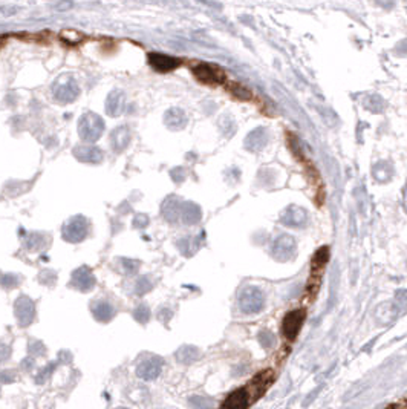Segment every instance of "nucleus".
I'll return each instance as SVG.
<instances>
[{
  "mask_svg": "<svg viewBox=\"0 0 407 409\" xmlns=\"http://www.w3.org/2000/svg\"><path fill=\"white\" fill-rule=\"evenodd\" d=\"M104 132V121L100 115L94 112H86L81 115L78 121V133L81 140L86 143H94L97 141Z\"/></svg>",
  "mask_w": 407,
  "mask_h": 409,
  "instance_id": "f257e3e1",
  "label": "nucleus"
},
{
  "mask_svg": "<svg viewBox=\"0 0 407 409\" xmlns=\"http://www.w3.org/2000/svg\"><path fill=\"white\" fill-rule=\"evenodd\" d=\"M52 94H54V98L58 103L66 105V103L73 101L80 95V88H78V83H77L72 75L64 74L54 83Z\"/></svg>",
  "mask_w": 407,
  "mask_h": 409,
  "instance_id": "f03ea898",
  "label": "nucleus"
},
{
  "mask_svg": "<svg viewBox=\"0 0 407 409\" xmlns=\"http://www.w3.org/2000/svg\"><path fill=\"white\" fill-rule=\"evenodd\" d=\"M88 231H89V221L81 215L72 216L63 225V237L72 244L83 241L88 236Z\"/></svg>",
  "mask_w": 407,
  "mask_h": 409,
  "instance_id": "7ed1b4c3",
  "label": "nucleus"
},
{
  "mask_svg": "<svg viewBox=\"0 0 407 409\" xmlns=\"http://www.w3.org/2000/svg\"><path fill=\"white\" fill-rule=\"evenodd\" d=\"M265 305V296L257 287H247L239 296V306L243 313L256 314Z\"/></svg>",
  "mask_w": 407,
  "mask_h": 409,
  "instance_id": "20e7f679",
  "label": "nucleus"
},
{
  "mask_svg": "<svg viewBox=\"0 0 407 409\" xmlns=\"http://www.w3.org/2000/svg\"><path fill=\"white\" fill-rule=\"evenodd\" d=\"M193 74L205 85H220L225 81V72L211 63H198L193 66Z\"/></svg>",
  "mask_w": 407,
  "mask_h": 409,
  "instance_id": "39448f33",
  "label": "nucleus"
},
{
  "mask_svg": "<svg viewBox=\"0 0 407 409\" xmlns=\"http://www.w3.org/2000/svg\"><path fill=\"white\" fill-rule=\"evenodd\" d=\"M295 250H297L295 241L292 236H288V234L279 236L271 247V253L277 261H289L291 258H294Z\"/></svg>",
  "mask_w": 407,
  "mask_h": 409,
  "instance_id": "423d86ee",
  "label": "nucleus"
},
{
  "mask_svg": "<svg viewBox=\"0 0 407 409\" xmlns=\"http://www.w3.org/2000/svg\"><path fill=\"white\" fill-rule=\"evenodd\" d=\"M305 310H292L289 311L285 317H283V323H282V331L283 336L289 340L295 339V336L299 334L302 325L305 322Z\"/></svg>",
  "mask_w": 407,
  "mask_h": 409,
  "instance_id": "0eeeda50",
  "label": "nucleus"
},
{
  "mask_svg": "<svg viewBox=\"0 0 407 409\" xmlns=\"http://www.w3.org/2000/svg\"><path fill=\"white\" fill-rule=\"evenodd\" d=\"M14 310L20 326H28L29 323H32L35 317V305L29 297L26 296L19 297L14 303Z\"/></svg>",
  "mask_w": 407,
  "mask_h": 409,
  "instance_id": "6e6552de",
  "label": "nucleus"
},
{
  "mask_svg": "<svg viewBox=\"0 0 407 409\" xmlns=\"http://www.w3.org/2000/svg\"><path fill=\"white\" fill-rule=\"evenodd\" d=\"M162 369V359L152 356L149 359H144L136 366V376L142 380H153L161 374Z\"/></svg>",
  "mask_w": 407,
  "mask_h": 409,
  "instance_id": "1a4fd4ad",
  "label": "nucleus"
},
{
  "mask_svg": "<svg viewBox=\"0 0 407 409\" xmlns=\"http://www.w3.org/2000/svg\"><path fill=\"white\" fill-rule=\"evenodd\" d=\"M95 278L88 267H81L75 270L70 276V285L80 291H91L95 287Z\"/></svg>",
  "mask_w": 407,
  "mask_h": 409,
  "instance_id": "9d476101",
  "label": "nucleus"
},
{
  "mask_svg": "<svg viewBox=\"0 0 407 409\" xmlns=\"http://www.w3.org/2000/svg\"><path fill=\"white\" fill-rule=\"evenodd\" d=\"M308 221V212L297 206L288 207L282 215V224H285L286 227H305Z\"/></svg>",
  "mask_w": 407,
  "mask_h": 409,
  "instance_id": "9b49d317",
  "label": "nucleus"
},
{
  "mask_svg": "<svg viewBox=\"0 0 407 409\" xmlns=\"http://www.w3.org/2000/svg\"><path fill=\"white\" fill-rule=\"evenodd\" d=\"M253 401V395L248 388L234 391L222 404V409H245Z\"/></svg>",
  "mask_w": 407,
  "mask_h": 409,
  "instance_id": "f8f14e48",
  "label": "nucleus"
},
{
  "mask_svg": "<svg viewBox=\"0 0 407 409\" xmlns=\"http://www.w3.org/2000/svg\"><path fill=\"white\" fill-rule=\"evenodd\" d=\"M149 63L159 72H169L176 69L181 64L179 58L166 55V54H158V52H150L149 54Z\"/></svg>",
  "mask_w": 407,
  "mask_h": 409,
  "instance_id": "ddd939ff",
  "label": "nucleus"
},
{
  "mask_svg": "<svg viewBox=\"0 0 407 409\" xmlns=\"http://www.w3.org/2000/svg\"><path fill=\"white\" fill-rule=\"evenodd\" d=\"M73 156L83 162H100L103 159V152L94 146H77L73 149Z\"/></svg>",
  "mask_w": 407,
  "mask_h": 409,
  "instance_id": "4468645a",
  "label": "nucleus"
},
{
  "mask_svg": "<svg viewBox=\"0 0 407 409\" xmlns=\"http://www.w3.org/2000/svg\"><path fill=\"white\" fill-rule=\"evenodd\" d=\"M126 108V95L121 91H112L106 100V112L110 117H118L124 112Z\"/></svg>",
  "mask_w": 407,
  "mask_h": 409,
  "instance_id": "2eb2a0df",
  "label": "nucleus"
},
{
  "mask_svg": "<svg viewBox=\"0 0 407 409\" xmlns=\"http://www.w3.org/2000/svg\"><path fill=\"white\" fill-rule=\"evenodd\" d=\"M267 143H268V132H267V129H264V127H257V129H254V130L250 132L248 137L245 138V146H247V149L251 150V152H257V150H261L262 147L267 146Z\"/></svg>",
  "mask_w": 407,
  "mask_h": 409,
  "instance_id": "dca6fc26",
  "label": "nucleus"
},
{
  "mask_svg": "<svg viewBox=\"0 0 407 409\" xmlns=\"http://www.w3.org/2000/svg\"><path fill=\"white\" fill-rule=\"evenodd\" d=\"M164 123L169 129L172 130H181L186 127L187 124V115L182 109H178V108H173V109H169L164 115Z\"/></svg>",
  "mask_w": 407,
  "mask_h": 409,
  "instance_id": "f3484780",
  "label": "nucleus"
},
{
  "mask_svg": "<svg viewBox=\"0 0 407 409\" xmlns=\"http://www.w3.org/2000/svg\"><path fill=\"white\" fill-rule=\"evenodd\" d=\"M130 140H132V133H130L129 127H126V126L117 127V129L110 133V144H112V147H114L117 152L124 150V149L129 146Z\"/></svg>",
  "mask_w": 407,
  "mask_h": 409,
  "instance_id": "a211bd4d",
  "label": "nucleus"
},
{
  "mask_svg": "<svg viewBox=\"0 0 407 409\" xmlns=\"http://www.w3.org/2000/svg\"><path fill=\"white\" fill-rule=\"evenodd\" d=\"M92 313L94 317L100 322H109L115 316V308L112 303L106 300H97L92 303Z\"/></svg>",
  "mask_w": 407,
  "mask_h": 409,
  "instance_id": "6ab92c4d",
  "label": "nucleus"
},
{
  "mask_svg": "<svg viewBox=\"0 0 407 409\" xmlns=\"http://www.w3.org/2000/svg\"><path fill=\"white\" fill-rule=\"evenodd\" d=\"M181 206L182 202L176 196H169L164 204H162V215L169 221H176L181 216Z\"/></svg>",
  "mask_w": 407,
  "mask_h": 409,
  "instance_id": "aec40b11",
  "label": "nucleus"
},
{
  "mask_svg": "<svg viewBox=\"0 0 407 409\" xmlns=\"http://www.w3.org/2000/svg\"><path fill=\"white\" fill-rule=\"evenodd\" d=\"M181 219L184 224H196L201 219V209L195 202H182L181 206Z\"/></svg>",
  "mask_w": 407,
  "mask_h": 409,
  "instance_id": "412c9836",
  "label": "nucleus"
},
{
  "mask_svg": "<svg viewBox=\"0 0 407 409\" xmlns=\"http://www.w3.org/2000/svg\"><path fill=\"white\" fill-rule=\"evenodd\" d=\"M395 306H396V305L389 303V302L381 303V305L377 308V311H375V317H377V320H378L380 323H389V322H392V320L395 319V316H396V308H395Z\"/></svg>",
  "mask_w": 407,
  "mask_h": 409,
  "instance_id": "4be33fe9",
  "label": "nucleus"
},
{
  "mask_svg": "<svg viewBox=\"0 0 407 409\" xmlns=\"http://www.w3.org/2000/svg\"><path fill=\"white\" fill-rule=\"evenodd\" d=\"M176 359H178V362H181V363L190 365V363H193V362H196V360L199 359V350L195 348V347H190V345L182 347L181 350H178V353H176Z\"/></svg>",
  "mask_w": 407,
  "mask_h": 409,
  "instance_id": "5701e85b",
  "label": "nucleus"
},
{
  "mask_svg": "<svg viewBox=\"0 0 407 409\" xmlns=\"http://www.w3.org/2000/svg\"><path fill=\"white\" fill-rule=\"evenodd\" d=\"M60 39H61V42L66 43L67 46H75V45H78L80 42H83V40H85V36H83V34H80V32H77V31H72V29H64V31H61Z\"/></svg>",
  "mask_w": 407,
  "mask_h": 409,
  "instance_id": "b1692460",
  "label": "nucleus"
},
{
  "mask_svg": "<svg viewBox=\"0 0 407 409\" xmlns=\"http://www.w3.org/2000/svg\"><path fill=\"white\" fill-rule=\"evenodd\" d=\"M26 247L29 250H42L46 247V237L40 233H32L26 241Z\"/></svg>",
  "mask_w": 407,
  "mask_h": 409,
  "instance_id": "393cba45",
  "label": "nucleus"
},
{
  "mask_svg": "<svg viewBox=\"0 0 407 409\" xmlns=\"http://www.w3.org/2000/svg\"><path fill=\"white\" fill-rule=\"evenodd\" d=\"M139 268V261H133L129 258H121L120 261V271L124 275H135Z\"/></svg>",
  "mask_w": 407,
  "mask_h": 409,
  "instance_id": "a878e982",
  "label": "nucleus"
},
{
  "mask_svg": "<svg viewBox=\"0 0 407 409\" xmlns=\"http://www.w3.org/2000/svg\"><path fill=\"white\" fill-rule=\"evenodd\" d=\"M189 403L195 409H208L213 406V400L210 397H205V395H193V397H190Z\"/></svg>",
  "mask_w": 407,
  "mask_h": 409,
  "instance_id": "bb28decb",
  "label": "nucleus"
},
{
  "mask_svg": "<svg viewBox=\"0 0 407 409\" xmlns=\"http://www.w3.org/2000/svg\"><path fill=\"white\" fill-rule=\"evenodd\" d=\"M364 106L372 112H381L383 108H384V103L378 95H371V97H367L364 100Z\"/></svg>",
  "mask_w": 407,
  "mask_h": 409,
  "instance_id": "cd10ccee",
  "label": "nucleus"
},
{
  "mask_svg": "<svg viewBox=\"0 0 407 409\" xmlns=\"http://www.w3.org/2000/svg\"><path fill=\"white\" fill-rule=\"evenodd\" d=\"M328 258H329V249H328V247L320 249V250L314 255V258H312V267H314V268H315V267H321L323 264H326Z\"/></svg>",
  "mask_w": 407,
  "mask_h": 409,
  "instance_id": "c85d7f7f",
  "label": "nucleus"
},
{
  "mask_svg": "<svg viewBox=\"0 0 407 409\" xmlns=\"http://www.w3.org/2000/svg\"><path fill=\"white\" fill-rule=\"evenodd\" d=\"M150 290H152V282H150L145 276L139 278V279L135 282V293H136L138 296H142V294H145V293L150 291Z\"/></svg>",
  "mask_w": 407,
  "mask_h": 409,
  "instance_id": "c756f323",
  "label": "nucleus"
},
{
  "mask_svg": "<svg viewBox=\"0 0 407 409\" xmlns=\"http://www.w3.org/2000/svg\"><path fill=\"white\" fill-rule=\"evenodd\" d=\"M133 317L136 319V322L139 323H145L150 319V310L147 305H139L135 311H133Z\"/></svg>",
  "mask_w": 407,
  "mask_h": 409,
  "instance_id": "7c9ffc66",
  "label": "nucleus"
},
{
  "mask_svg": "<svg viewBox=\"0 0 407 409\" xmlns=\"http://www.w3.org/2000/svg\"><path fill=\"white\" fill-rule=\"evenodd\" d=\"M259 340H261V344H262L264 348H271L274 345V342H276L274 336L270 331H262L259 334Z\"/></svg>",
  "mask_w": 407,
  "mask_h": 409,
  "instance_id": "2f4dec72",
  "label": "nucleus"
},
{
  "mask_svg": "<svg viewBox=\"0 0 407 409\" xmlns=\"http://www.w3.org/2000/svg\"><path fill=\"white\" fill-rule=\"evenodd\" d=\"M233 88H231V92L237 97V98H242V100H248L250 98V92L243 88V86H240V85H231Z\"/></svg>",
  "mask_w": 407,
  "mask_h": 409,
  "instance_id": "473e14b6",
  "label": "nucleus"
},
{
  "mask_svg": "<svg viewBox=\"0 0 407 409\" xmlns=\"http://www.w3.org/2000/svg\"><path fill=\"white\" fill-rule=\"evenodd\" d=\"M395 302L398 306L401 308H407V290H399L396 294H395Z\"/></svg>",
  "mask_w": 407,
  "mask_h": 409,
  "instance_id": "72a5a7b5",
  "label": "nucleus"
},
{
  "mask_svg": "<svg viewBox=\"0 0 407 409\" xmlns=\"http://www.w3.org/2000/svg\"><path fill=\"white\" fill-rule=\"evenodd\" d=\"M19 282H17V279H16V276L14 275H5L2 279H0V285H4V287H7V288H13V287H16Z\"/></svg>",
  "mask_w": 407,
  "mask_h": 409,
  "instance_id": "f704fd0d",
  "label": "nucleus"
},
{
  "mask_svg": "<svg viewBox=\"0 0 407 409\" xmlns=\"http://www.w3.org/2000/svg\"><path fill=\"white\" fill-rule=\"evenodd\" d=\"M55 368V363H49V366H46V368H43L39 374H37V377H35V380H37V383H43L45 382V379L52 372V369Z\"/></svg>",
  "mask_w": 407,
  "mask_h": 409,
  "instance_id": "c9c22d12",
  "label": "nucleus"
},
{
  "mask_svg": "<svg viewBox=\"0 0 407 409\" xmlns=\"http://www.w3.org/2000/svg\"><path fill=\"white\" fill-rule=\"evenodd\" d=\"M149 224V218L145 215H136L133 219V227L135 228H144Z\"/></svg>",
  "mask_w": 407,
  "mask_h": 409,
  "instance_id": "e433bc0d",
  "label": "nucleus"
},
{
  "mask_svg": "<svg viewBox=\"0 0 407 409\" xmlns=\"http://www.w3.org/2000/svg\"><path fill=\"white\" fill-rule=\"evenodd\" d=\"M11 356V348L7 345V344H2L0 342V363L8 360V357Z\"/></svg>",
  "mask_w": 407,
  "mask_h": 409,
  "instance_id": "4c0bfd02",
  "label": "nucleus"
},
{
  "mask_svg": "<svg viewBox=\"0 0 407 409\" xmlns=\"http://www.w3.org/2000/svg\"><path fill=\"white\" fill-rule=\"evenodd\" d=\"M170 175H172V178H173V181L175 183H182L184 180H186V171L184 169H173L172 172H170Z\"/></svg>",
  "mask_w": 407,
  "mask_h": 409,
  "instance_id": "58836bf2",
  "label": "nucleus"
},
{
  "mask_svg": "<svg viewBox=\"0 0 407 409\" xmlns=\"http://www.w3.org/2000/svg\"><path fill=\"white\" fill-rule=\"evenodd\" d=\"M29 351L32 353V354H35V356H42V354H45V347H43V344H40V342H32L31 345H29Z\"/></svg>",
  "mask_w": 407,
  "mask_h": 409,
  "instance_id": "ea45409f",
  "label": "nucleus"
},
{
  "mask_svg": "<svg viewBox=\"0 0 407 409\" xmlns=\"http://www.w3.org/2000/svg\"><path fill=\"white\" fill-rule=\"evenodd\" d=\"M14 379H16V374L11 372L10 369H5V371L0 372V382L2 383H11V382H14Z\"/></svg>",
  "mask_w": 407,
  "mask_h": 409,
  "instance_id": "a19ab883",
  "label": "nucleus"
},
{
  "mask_svg": "<svg viewBox=\"0 0 407 409\" xmlns=\"http://www.w3.org/2000/svg\"><path fill=\"white\" fill-rule=\"evenodd\" d=\"M32 365H34V360L31 359V357H28L25 362H22V366L25 368V369H29V368H32Z\"/></svg>",
  "mask_w": 407,
  "mask_h": 409,
  "instance_id": "79ce46f5",
  "label": "nucleus"
},
{
  "mask_svg": "<svg viewBox=\"0 0 407 409\" xmlns=\"http://www.w3.org/2000/svg\"><path fill=\"white\" fill-rule=\"evenodd\" d=\"M389 409H396V407H395V406H390V407H389Z\"/></svg>",
  "mask_w": 407,
  "mask_h": 409,
  "instance_id": "37998d69",
  "label": "nucleus"
},
{
  "mask_svg": "<svg viewBox=\"0 0 407 409\" xmlns=\"http://www.w3.org/2000/svg\"><path fill=\"white\" fill-rule=\"evenodd\" d=\"M118 409H129V407H118Z\"/></svg>",
  "mask_w": 407,
  "mask_h": 409,
  "instance_id": "c03bdc74",
  "label": "nucleus"
}]
</instances>
